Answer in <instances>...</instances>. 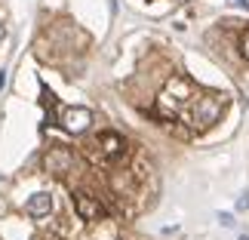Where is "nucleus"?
<instances>
[{"mask_svg": "<svg viewBox=\"0 0 249 240\" xmlns=\"http://www.w3.org/2000/svg\"><path fill=\"white\" fill-rule=\"evenodd\" d=\"M74 209H77V216L80 219H99L105 209H102V203L95 197H89V194H83V191H77V194H74Z\"/></svg>", "mask_w": 249, "mask_h": 240, "instance_id": "39448f33", "label": "nucleus"}, {"mask_svg": "<svg viewBox=\"0 0 249 240\" xmlns=\"http://www.w3.org/2000/svg\"><path fill=\"white\" fill-rule=\"evenodd\" d=\"M218 222H222V225H234V219L228 216V213H218Z\"/></svg>", "mask_w": 249, "mask_h": 240, "instance_id": "9d476101", "label": "nucleus"}, {"mask_svg": "<svg viewBox=\"0 0 249 240\" xmlns=\"http://www.w3.org/2000/svg\"><path fill=\"white\" fill-rule=\"evenodd\" d=\"M6 86V71H0V90Z\"/></svg>", "mask_w": 249, "mask_h": 240, "instance_id": "9b49d317", "label": "nucleus"}, {"mask_svg": "<svg viewBox=\"0 0 249 240\" xmlns=\"http://www.w3.org/2000/svg\"><path fill=\"white\" fill-rule=\"evenodd\" d=\"M240 50H243V55L249 59V28H246V34H243V40H240Z\"/></svg>", "mask_w": 249, "mask_h": 240, "instance_id": "6e6552de", "label": "nucleus"}, {"mask_svg": "<svg viewBox=\"0 0 249 240\" xmlns=\"http://www.w3.org/2000/svg\"><path fill=\"white\" fill-rule=\"evenodd\" d=\"M237 6H243V9H249V0H234Z\"/></svg>", "mask_w": 249, "mask_h": 240, "instance_id": "f8f14e48", "label": "nucleus"}, {"mask_svg": "<svg viewBox=\"0 0 249 240\" xmlns=\"http://www.w3.org/2000/svg\"><path fill=\"white\" fill-rule=\"evenodd\" d=\"M188 102H191V83L185 77H172L166 83L163 95H160V111L163 114H178Z\"/></svg>", "mask_w": 249, "mask_h": 240, "instance_id": "f257e3e1", "label": "nucleus"}, {"mask_svg": "<svg viewBox=\"0 0 249 240\" xmlns=\"http://www.w3.org/2000/svg\"><path fill=\"white\" fill-rule=\"evenodd\" d=\"M246 206H249V191H246L240 200H237V209H246Z\"/></svg>", "mask_w": 249, "mask_h": 240, "instance_id": "1a4fd4ad", "label": "nucleus"}, {"mask_svg": "<svg viewBox=\"0 0 249 240\" xmlns=\"http://www.w3.org/2000/svg\"><path fill=\"white\" fill-rule=\"evenodd\" d=\"M0 40H3V25H0Z\"/></svg>", "mask_w": 249, "mask_h": 240, "instance_id": "ddd939ff", "label": "nucleus"}, {"mask_svg": "<svg viewBox=\"0 0 249 240\" xmlns=\"http://www.w3.org/2000/svg\"><path fill=\"white\" fill-rule=\"evenodd\" d=\"M25 213L31 216V219H43V216H50V213H53V197L46 194V191H37V194L28 197Z\"/></svg>", "mask_w": 249, "mask_h": 240, "instance_id": "423d86ee", "label": "nucleus"}, {"mask_svg": "<svg viewBox=\"0 0 249 240\" xmlns=\"http://www.w3.org/2000/svg\"><path fill=\"white\" fill-rule=\"evenodd\" d=\"M240 240H249V237H246V234H243V237H240Z\"/></svg>", "mask_w": 249, "mask_h": 240, "instance_id": "4468645a", "label": "nucleus"}, {"mask_svg": "<svg viewBox=\"0 0 249 240\" xmlns=\"http://www.w3.org/2000/svg\"><path fill=\"white\" fill-rule=\"evenodd\" d=\"M99 151L108 160H117V157H123V151H126V139L117 136V132H102L99 136Z\"/></svg>", "mask_w": 249, "mask_h": 240, "instance_id": "20e7f679", "label": "nucleus"}, {"mask_svg": "<svg viewBox=\"0 0 249 240\" xmlns=\"http://www.w3.org/2000/svg\"><path fill=\"white\" fill-rule=\"evenodd\" d=\"M59 123H62L68 132H74V136H77V132H83V129L92 123V111H89V108H65L62 117H59Z\"/></svg>", "mask_w": 249, "mask_h": 240, "instance_id": "7ed1b4c3", "label": "nucleus"}, {"mask_svg": "<svg viewBox=\"0 0 249 240\" xmlns=\"http://www.w3.org/2000/svg\"><path fill=\"white\" fill-rule=\"evenodd\" d=\"M43 163H46V169H50V172H68L74 157H71L68 148H50V154H46Z\"/></svg>", "mask_w": 249, "mask_h": 240, "instance_id": "0eeeda50", "label": "nucleus"}, {"mask_svg": "<svg viewBox=\"0 0 249 240\" xmlns=\"http://www.w3.org/2000/svg\"><path fill=\"white\" fill-rule=\"evenodd\" d=\"M218 114H222V102L215 99V95H200L194 102V111H191V120H194V127H213L218 120Z\"/></svg>", "mask_w": 249, "mask_h": 240, "instance_id": "f03ea898", "label": "nucleus"}]
</instances>
